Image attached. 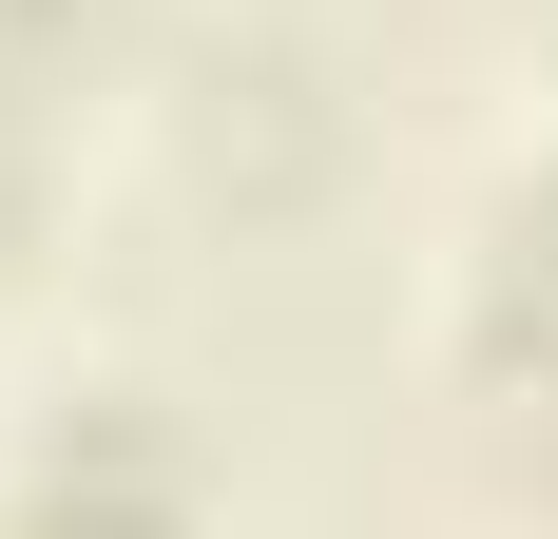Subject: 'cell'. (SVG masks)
Listing matches in <instances>:
<instances>
[{
    "instance_id": "1",
    "label": "cell",
    "mask_w": 558,
    "mask_h": 539,
    "mask_svg": "<svg viewBox=\"0 0 558 539\" xmlns=\"http://www.w3.org/2000/svg\"><path fill=\"white\" fill-rule=\"evenodd\" d=\"M482 327H501V367H558V193L501 213V289H482Z\"/></svg>"
},
{
    "instance_id": "2",
    "label": "cell",
    "mask_w": 558,
    "mask_h": 539,
    "mask_svg": "<svg viewBox=\"0 0 558 539\" xmlns=\"http://www.w3.org/2000/svg\"><path fill=\"white\" fill-rule=\"evenodd\" d=\"M77 20H116V0H0V39H77Z\"/></svg>"
}]
</instances>
